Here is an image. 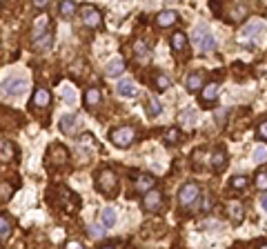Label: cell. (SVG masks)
<instances>
[{
	"instance_id": "1",
	"label": "cell",
	"mask_w": 267,
	"mask_h": 249,
	"mask_svg": "<svg viewBox=\"0 0 267 249\" xmlns=\"http://www.w3.org/2000/svg\"><path fill=\"white\" fill-rule=\"evenodd\" d=\"M29 87V78L25 74H11L0 82V96L5 98H20Z\"/></svg>"
},
{
	"instance_id": "2",
	"label": "cell",
	"mask_w": 267,
	"mask_h": 249,
	"mask_svg": "<svg viewBox=\"0 0 267 249\" xmlns=\"http://www.w3.org/2000/svg\"><path fill=\"white\" fill-rule=\"evenodd\" d=\"M192 42L194 47L200 51V53H209L216 49V40L214 36H211V32L205 25H196L194 27V34H192Z\"/></svg>"
},
{
	"instance_id": "3",
	"label": "cell",
	"mask_w": 267,
	"mask_h": 249,
	"mask_svg": "<svg viewBox=\"0 0 267 249\" xmlns=\"http://www.w3.org/2000/svg\"><path fill=\"white\" fill-rule=\"evenodd\" d=\"M263 32H265V22H263V20H250V22H245V25L241 27L238 40L245 42V45H250V42L256 40Z\"/></svg>"
},
{
	"instance_id": "4",
	"label": "cell",
	"mask_w": 267,
	"mask_h": 249,
	"mask_svg": "<svg viewBox=\"0 0 267 249\" xmlns=\"http://www.w3.org/2000/svg\"><path fill=\"white\" fill-rule=\"evenodd\" d=\"M198 198H200V189H198L196 183H185L178 189V205L180 207H192Z\"/></svg>"
},
{
	"instance_id": "5",
	"label": "cell",
	"mask_w": 267,
	"mask_h": 249,
	"mask_svg": "<svg viewBox=\"0 0 267 249\" xmlns=\"http://www.w3.org/2000/svg\"><path fill=\"white\" fill-rule=\"evenodd\" d=\"M109 141L116 145V147H120V149L129 147L131 141H134V129H131V127H118V129H114L112 133H109Z\"/></svg>"
},
{
	"instance_id": "6",
	"label": "cell",
	"mask_w": 267,
	"mask_h": 249,
	"mask_svg": "<svg viewBox=\"0 0 267 249\" xmlns=\"http://www.w3.org/2000/svg\"><path fill=\"white\" fill-rule=\"evenodd\" d=\"M96 185H98V189L102 193H112L114 189H116V174H114L112 169H102V172L98 174Z\"/></svg>"
},
{
	"instance_id": "7",
	"label": "cell",
	"mask_w": 267,
	"mask_h": 249,
	"mask_svg": "<svg viewBox=\"0 0 267 249\" xmlns=\"http://www.w3.org/2000/svg\"><path fill=\"white\" fill-rule=\"evenodd\" d=\"M78 123H81V120H78L76 114H63L60 120H58V129L63 131V133H67V136H71V133L76 131Z\"/></svg>"
},
{
	"instance_id": "8",
	"label": "cell",
	"mask_w": 267,
	"mask_h": 249,
	"mask_svg": "<svg viewBox=\"0 0 267 249\" xmlns=\"http://www.w3.org/2000/svg\"><path fill=\"white\" fill-rule=\"evenodd\" d=\"M81 16H83V22L87 27H98L100 25V11L89 7V5H85V7L81 9Z\"/></svg>"
},
{
	"instance_id": "9",
	"label": "cell",
	"mask_w": 267,
	"mask_h": 249,
	"mask_svg": "<svg viewBox=\"0 0 267 249\" xmlns=\"http://www.w3.org/2000/svg\"><path fill=\"white\" fill-rule=\"evenodd\" d=\"M161 205H163V193H161V191L151 189V191H147V193H145L143 207L147 209V211H156V209H161Z\"/></svg>"
},
{
	"instance_id": "10",
	"label": "cell",
	"mask_w": 267,
	"mask_h": 249,
	"mask_svg": "<svg viewBox=\"0 0 267 249\" xmlns=\"http://www.w3.org/2000/svg\"><path fill=\"white\" fill-rule=\"evenodd\" d=\"M100 223H102V227H105V229L116 227V223H118V214H116V209H114L112 205H107V207L100 211Z\"/></svg>"
},
{
	"instance_id": "11",
	"label": "cell",
	"mask_w": 267,
	"mask_h": 249,
	"mask_svg": "<svg viewBox=\"0 0 267 249\" xmlns=\"http://www.w3.org/2000/svg\"><path fill=\"white\" fill-rule=\"evenodd\" d=\"M116 92H118L120 98H134V96L138 94V89H136V85H134L131 80L123 78V80H118V85H116Z\"/></svg>"
},
{
	"instance_id": "12",
	"label": "cell",
	"mask_w": 267,
	"mask_h": 249,
	"mask_svg": "<svg viewBox=\"0 0 267 249\" xmlns=\"http://www.w3.org/2000/svg\"><path fill=\"white\" fill-rule=\"evenodd\" d=\"M154 185H156L154 176L143 174V176H138V178H136V183H134V189H136V191H143V193H147V191L154 189Z\"/></svg>"
},
{
	"instance_id": "13",
	"label": "cell",
	"mask_w": 267,
	"mask_h": 249,
	"mask_svg": "<svg viewBox=\"0 0 267 249\" xmlns=\"http://www.w3.org/2000/svg\"><path fill=\"white\" fill-rule=\"evenodd\" d=\"M125 71V63H123V58H112L107 63V67H105V74L107 76H112V78H116V76H120Z\"/></svg>"
},
{
	"instance_id": "14",
	"label": "cell",
	"mask_w": 267,
	"mask_h": 249,
	"mask_svg": "<svg viewBox=\"0 0 267 249\" xmlns=\"http://www.w3.org/2000/svg\"><path fill=\"white\" fill-rule=\"evenodd\" d=\"M216 98H218V85H216V82L203 85V94H200V100H203V102H214Z\"/></svg>"
},
{
	"instance_id": "15",
	"label": "cell",
	"mask_w": 267,
	"mask_h": 249,
	"mask_svg": "<svg viewBox=\"0 0 267 249\" xmlns=\"http://www.w3.org/2000/svg\"><path fill=\"white\" fill-rule=\"evenodd\" d=\"M156 20H158L161 27H169V25H174V22L178 20V14L172 11V9H165V11H161V14L156 16Z\"/></svg>"
},
{
	"instance_id": "16",
	"label": "cell",
	"mask_w": 267,
	"mask_h": 249,
	"mask_svg": "<svg viewBox=\"0 0 267 249\" xmlns=\"http://www.w3.org/2000/svg\"><path fill=\"white\" fill-rule=\"evenodd\" d=\"M147 114H149V118H158L163 114V105L156 96H149L147 98Z\"/></svg>"
},
{
	"instance_id": "17",
	"label": "cell",
	"mask_w": 267,
	"mask_h": 249,
	"mask_svg": "<svg viewBox=\"0 0 267 249\" xmlns=\"http://www.w3.org/2000/svg\"><path fill=\"white\" fill-rule=\"evenodd\" d=\"M49 100H51V94L47 92V89H36V94H34V105L36 107H47Z\"/></svg>"
},
{
	"instance_id": "18",
	"label": "cell",
	"mask_w": 267,
	"mask_h": 249,
	"mask_svg": "<svg viewBox=\"0 0 267 249\" xmlns=\"http://www.w3.org/2000/svg\"><path fill=\"white\" fill-rule=\"evenodd\" d=\"M60 96H63V100L67 102L69 107H74L76 105V92H74V87L71 85H63V89H60Z\"/></svg>"
},
{
	"instance_id": "19",
	"label": "cell",
	"mask_w": 267,
	"mask_h": 249,
	"mask_svg": "<svg viewBox=\"0 0 267 249\" xmlns=\"http://www.w3.org/2000/svg\"><path fill=\"white\" fill-rule=\"evenodd\" d=\"M211 165H214V169L216 172H221V169H225V165H227V154L225 151H214V156H211Z\"/></svg>"
},
{
	"instance_id": "20",
	"label": "cell",
	"mask_w": 267,
	"mask_h": 249,
	"mask_svg": "<svg viewBox=\"0 0 267 249\" xmlns=\"http://www.w3.org/2000/svg\"><path fill=\"white\" fill-rule=\"evenodd\" d=\"M185 87L190 89V92H198V89H203V78L198 74H190L185 78Z\"/></svg>"
},
{
	"instance_id": "21",
	"label": "cell",
	"mask_w": 267,
	"mask_h": 249,
	"mask_svg": "<svg viewBox=\"0 0 267 249\" xmlns=\"http://www.w3.org/2000/svg\"><path fill=\"white\" fill-rule=\"evenodd\" d=\"M49 27V18L47 16H38L36 18V22H34V38H40L42 32Z\"/></svg>"
},
{
	"instance_id": "22",
	"label": "cell",
	"mask_w": 267,
	"mask_h": 249,
	"mask_svg": "<svg viewBox=\"0 0 267 249\" xmlns=\"http://www.w3.org/2000/svg\"><path fill=\"white\" fill-rule=\"evenodd\" d=\"M185 45H187V36H185L183 32H176V34L172 36V49H174V51H183Z\"/></svg>"
},
{
	"instance_id": "23",
	"label": "cell",
	"mask_w": 267,
	"mask_h": 249,
	"mask_svg": "<svg viewBox=\"0 0 267 249\" xmlns=\"http://www.w3.org/2000/svg\"><path fill=\"white\" fill-rule=\"evenodd\" d=\"M100 102V92L96 87L92 89H87V94H85V105H89V107H94V105H98Z\"/></svg>"
},
{
	"instance_id": "24",
	"label": "cell",
	"mask_w": 267,
	"mask_h": 249,
	"mask_svg": "<svg viewBox=\"0 0 267 249\" xmlns=\"http://www.w3.org/2000/svg\"><path fill=\"white\" fill-rule=\"evenodd\" d=\"M11 156H14V147H11V143L0 141V158H3V160H9Z\"/></svg>"
},
{
	"instance_id": "25",
	"label": "cell",
	"mask_w": 267,
	"mask_h": 249,
	"mask_svg": "<svg viewBox=\"0 0 267 249\" xmlns=\"http://www.w3.org/2000/svg\"><path fill=\"white\" fill-rule=\"evenodd\" d=\"M254 162H267V147L265 145H258L256 149H254Z\"/></svg>"
},
{
	"instance_id": "26",
	"label": "cell",
	"mask_w": 267,
	"mask_h": 249,
	"mask_svg": "<svg viewBox=\"0 0 267 249\" xmlns=\"http://www.w3.org/2000/svg\"><path fill=\"white\" fill-rule=\"evenodd\" d=\"M232 20H241V18H245L247 16V7L245 5H236V7H232Z\"/></svg>"
},
{
	"instance_id": "27",
	"label": "cell",
	"mask_w": 267,
	"mask_h": 249,
	"mask_svg": "<svg viewBox=\"0 0 267 249\" xmlns=\"http://www.w3.org/2000/svg\"><path fill=\"white\" fill-rule=\"evenodd\" d=\"M36 47H38V49H49L51 47V34H45V36H40V38H36Z\"/></svg>"
},
{
	"instance_id": "28",
	"label": "cell",
	"mask_w": 267,
	"mask_h": 249,
	"mask_svg": "<svg viewBox=\"0 0 267 249\" xmlns=\"http://www.w3.org/2000/svg\"><path fill=\"white\" fill-rule=\"evenodd\" d=\"M180 123L194 125L196 123V112H194V109H185V112H180Z\"/></svg>"
},
{
	"instance_id": "29",
	"label": "cell",
	"mask_w": 267,
	"mask_h": 249,
	"mask_svg": "<svg viewBox=\"0 0 267 249\" xmlns=\"http://www.w3.org/2000/svg\"><path fill=\"white\" fill-rule=\"evenodd\" d=\"M9 232H11V225H9V220H7V218H3V216H0V240H3V238H7Z\"/></svg>"
},
{
	"instance_id": "30",
	"label": "cell",
	"mask_w": 267,
	"mask_h": 249,
	"mask_svg": "<svg viewBox=\"0 0 267 249\" xmlns=\"http://www.w3.org/2000/svg\"><path fill=\"white\" fill-rule=\"evenodd\" d=\"M60 16H71L76 11V3H60Z\"/></svg>"
},
{
	"instance_id": "31",
	"label": "cell",
	"mask_w": 267,
	"mask_h": 249,
	"mask_svg": "<svg viewBox=\"0 0 267 249\" xmlns=\"http://www.w3.org/2000/svg\"><path fill=\"white\" fill-rule=\"evenodd\" d=\"M232 187H234V189H243V187H247V178H245V176H234Z\"/></svg>"
},
{
	"instance_id": "32",
	"label": "cell",
	"mask_w": 267,
	"mask_h": 249,
	"mask_svg": "<svg viewBox=\"0 0 267 249\" xmlns=\"http://www.w3.org/2000/svg\"><path fill=\"white\" fill-rule=\"evenodd\" d=\"M89 236H92V238H102V236H105V232H102V227H98V225H89Z\"/></svg>"
},
{
	"instance_id": "33",
	"label": "cell",
	"mask_w": 267,
	"mask_h": 249,
	"mask_svg": "<svg viewBox=\"0 0 267 249\" xmlns=\"http://www.w3.org/2000/svg\"><path fill=\"white\" fill-rule=\"evenodd\" d=\"M169 85H172V82H169V78H167L165 74H158V76H156V87H158V89H167Z\"/></svg>"
},
{
	"instance_id": "34",
	"label": "cell",
	"mask_w": 267,
	"mask_h": 249,
	"mask_svg": "<svg viewBox=\"0 0 267 249\" xmlns=\"http://www.w3.org/2000/svg\"><path fill=\"white\" fill-rule=\"evenodd\" d=\"M256 187L260 191H265L267 189V172H263V174H258L256 176Z\"/></svg>"
},
{
	"instance_id": "35",
	"label": "cell",
	"mask_w": 267,
	"mask_h": 249,
	"mask_svg": "<svg viewBox=\"0 0 267 249\" xmlns=\"http://www.w3.org/2000/svg\"><path fill=\"white\" fill-rule=\"evenodd\" d=\"M134 49H136V53H138V58H141V60L147 58V47H145L143 42H136V45H134Z\"/></svg>"
},
{
	"instance_id": "36",
	"label": "cell",
	"mask_w": 267,
	"mask_h": 249,
	"mask_svg": "<svg viewBox=\"0 0 267 249\" xmlns=\"http://www.w3.org/2000/svg\"><path fill=\"white\" fill-rule=\"evenodd\" d=\"M232 216L236 218V220H241V218H243V207H238V205H232Z\"/></svg>"
},
{
	"instance_id": "37",
	"label": "cell",
	"mask_w": 267,
	"mask_h": 249,
	"mask_svg": "<svg viewBox=\"0 0 267 249\" xmlns=\"http://www.w3.org/2000/svg\"><path fill=\"white\" fill-rule=\"evenodd\" d=\"M258 136H260V138H267V123L258 125Z\"/></svg>"
},
{
	"instance_id": "38",
	"label": "cell",
	"mask_w": 267,
	"mask_h": 249,
	"mask_svg": "<svg viewBox=\"0 0 267 249\" xmlns=\"http://www.w3.org/2000/svg\"><path fill=\"white\" fill-rule=\"evenodd\" d=\"M176 136H178V133H176V131H169L167 136H165V141H167V143H174V141H176Z\"/></svg>"
},
{
	"instance_id": "39",
	"label": "cell",
	"mask_w": 267,
	"mask_h": 249,
	"mask_svg": "<svg viewBox=\"0 0 267 249\" xmlns=\"http://www.w3.org/2000/svg\"><path fill=\"white\" fill-rule=\"evenodd\" d=\"M216 120H218V123H223V120H225V112H221V109H218V112H216Z\"/></svg>"
},
{
	"instance_id": "40",
	"label": "cell",
	"mask_w": 267,
	"mask_h": 249,
	"mask_svg": "<svg viewBox=\"0 0 267 249\" xmlns=\"http://www.w3.org/2000/svg\"><path fill=\"white\" fill-rule=\"evenodd\" d=\"M260 209L267 211V196H265V198H260Z\"/></svg>"
},
{
	"instance_id": "41",
	"label": "cell",
	"mask_w": 267,
	"mask_h": 249,
	"mask_svg": "<svg viewBox=\"0 0 267 249\" xmlns=\"http://www.w3.org/2000/svg\"><path fill=\"white\" fill-rule=\"evenodd\" d=\"M67 249H83V245H78V242H69V245H67Z\"/></svg>"
},
{
	"instance_id": "42",
	"label": "cell",
	"mask_w": 267,
	"mask_h": 249,
	"mask_svg": "<svg viewBox=\"0 0 267 249\" xmlns=\"http://www.w3.org/2000/svg\"><path fill=\"white\" fill-rule=\"evenodd\" d=\"M36 7L42 9V7H47V3H42V0H36Z\"/></svg>"
},
{
	"instance_id": "43",
	"label": "cell",
	"mask_w": 267,
	"mask_h": 249,
	"mask_svg": "<svg viewBox=\"0 0 267 249\" xmlns=\"http://www.w3.org/2000/svg\"><path fill=\"white\" fill-rule=\"evenodd\" d=\"M258 249H267V242H265V245H260V247H258Z\"/></svg>"
},
{
	"instance_id": "44",
	"label": "cell",
	"mask_w": 267,
	"mask_h": 249,
	"mask_svg": "<svg viewBox=\"0 0 267 249\" xmlns=\"http://www.w3.org/2000/svg\"><path fill=\"white\" fill-rule=\"evenodd\" d=\"M100 249H114V247H100Z\"/></svg>"
}]
</instances>
